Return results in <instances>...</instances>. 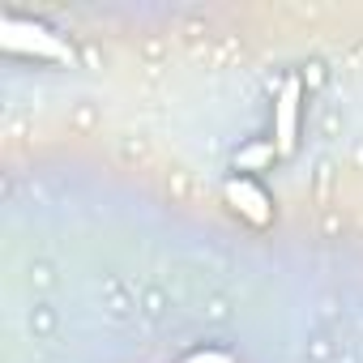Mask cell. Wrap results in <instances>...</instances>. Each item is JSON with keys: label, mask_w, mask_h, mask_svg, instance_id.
I'll list each match as a JSON object with an SVG mask.
<instances>
[{"label": "cell", "mask_w": 363, "mask_h": 363, "mask_svg": "<svg viewBox=\"0 0 363 363\" xmlns=\"http://www.w3.org/2000/svg\"><path fill=\"white\" fill-rule=\"evenodd\" d=\"M179 363H235L227 350H197V354H189V359H179Z\"/></svg>", "instance_id": "5b68a950"}, {"label": "cell", "mask_w": 363, "mask_h": 363, "mask_svg": "<svg viewBox=\"0 0 363 363\" xmlns=\"http://www.w3.org/2000/svg\"><path fill=\"white\" fill-rule=\"evenodd\" d=\"M0 43H5L9 52H26V56H39V60H56V65H73L77 56H73V48L56 35V30H48L43 22H35V18H0Z\"/></svg>", "instance_id": "6da1fadb"}, {"label": "cell", "mask_w": 363, "mask_h": 363, "mask_svg": "<svg viewBox=\"0 0 363 363\" xmlns=\"http://www.w3.org/2000/svg\"><path fill=\"white\" fill-rule=\"evenodd\" d=\"M274 154H278V145H274V141L244 145V150H235V171H261V167H269V162H274Z\"/></svg>", "instance_id": "277c9868"}, {"label": "cell", "mask_w": 363, "mask_h": 363, "mask_svg": "<svg viewBox=\"0 0 363 363\" xmlns=\"http://www.w3.org/2000/svg\"><path fill=\"white\" fill-rule=\"evenodd\" d=\"M227 201H231L248 223H257V227H265V223L274 218L269 193L257 184V179H248V175H231V179H227Z\"/></svg>", "instance_id": "3957f363"}, {"label": "cell", "mask_w": 363, "mask_h": 363, "mask_svg": "<svg viewBox=\"0 0 363 363\" xmlns=\"http://www.w3.org/2000/svg\"><path fill=\"white\" fill-rule=\"evenodd\" d=\"M299 77H286L278 99H274V145L278 154H291L295 150V137H299Z\"/></svg>", "instance_id": "7a4b0ae2"}]
</instances>
